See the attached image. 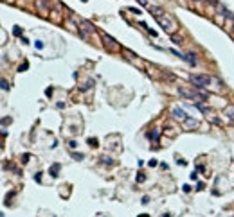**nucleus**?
<instances>
[{"mask_svg":"<svg viewBox=\"0 0 234 217\" xmlns=\"http://www.w3.org/2000/svg\"><path fill=\"white\" fill-rule=\"evenodd\" d=\"M58 171H59V163H54V165H52L51 167V176H54V178H56V176H58Z\"/></svg>","mask_w":234,"mask_h":217,"instance_id":"obj_8","label":"nucleus"},{"mask_svg":"<svg viewBox=\"0 0 234 217\" xmlns=\"http://www.w3.org/2000/svg\"><path fill=\"white\" fill-rule=\"evenodd\" d=\"M137 2H139L140 5H148V0H137Z\"/></svg>","mask_w":234,"mask_h":217,"instance_id":"obj_19","label":"nucleus"},{"mask_svg":"<svg viewBox=\"0 0 234 217\" xmlns=\"http://www.w3.org/2000/svg\"><path fill=\"white\" fill-rule=\"evenodd\" d=\"M27 68H29V65H27V63H24V65L18 68V72H24V70H27Z\"/></svg>","mask_w":234,"mask_h":217,"instance_id":"obj_15","label":"nucleus"},{"mask_svg":"<svg viewBox=\"0 0 234 217\" xmlns=\"http://www.w3.org/2000/svg\"><path fill=\"white\" fill-rule=\"evenodd\" d=\"M13 32H15V36H22V29H20V27H15Z\"/></svg>","mask_w":234,"mask_h":217,"instance_id":"obj_14","label":"nucleus"},{"mask_svg":"<svg viewBox=\"0 0 234 217\" xmlns=\"http://www.w3.org/2000/svg\"><path fill=\"white\" fill-rule=\"evenodd\" d=\"M22 161H24V163H25V161H29V154H24V156H22Z\"/></svg>","mask_w":234,"mask_h":217,"instance_id":"obj_18","label":"nucleus"},{"mask_svg":"<svg viewBox=\"0 0 234 217\" xmlns=\"http://www.w3.org/2000/svg\"><path fill=\"white\" fill-rule=\"evenodd\" d=\"M148 203H150V198H148V196H146V198H142V205H148Z\"/></svg>","mask_w":234,"mask_h":217,"instance_id":"obj_17","label":"nucleus"},{"mask_svg":"<svg viewBox=\"0 0 234 217\" xmlns=\"http://www.w3.org/2000/svg\"><path fill=\"white\" fill-rule=\"evenodd\" d=\"M51 2H52V0H34L36 7H38L40 11H43V13H47V11L51 9Z\"/></svg>","mask_w":234,"mask_h":217,"instance_id":"obj_4","label":"nucleus"},{"mask_svg":"<svg viewBox=\"0 0 234 217\" xmlns=\"http://www.w3.org/2000/svg\"><path fill=\"white\" fill-rule=\"evenodd\" d=\"M139 217H150V215L148 214H142V215H139Z\"/></svg>","mask_w":234,"mask_h":217,"instance_id":"obj_21","label":"nucleus"},{"mask_svg":"<svg viewBox=\"0 0 234 217\" xmlns=\"http://www.w3.org/2000/svg\"><path fill=\"white\" fill-rule=\"evenodd\" d=\"M195 2H204V0H195Z\"/></svg>","mask_w":234,"mask_h":217,"instance_id":"obj_22","label":"nucleus"},{"mask_svg":"<svg viewBox=\"0 0 234 217\" xmlns=\"http://www.w3.org/2000/svg\"><path fill=\"white\" fill-rule=\"evenodd\" d=\"M150 11H151V15L155 16V20L162 25V29L166 31V32H169V34H173V32L177 31V22L173 20L168 13H164L160 7H150Z\"/></svg>","mask_w":234,"mask_h":217,"instance_id":"obj_1","label":"nucleus"},{"mask_svg":"<svg viewBox=\"0 0 234 217\" xmlns=\"http://www.w3.org/2000/svg\"><path fill=\"white\" fill-rule=\"evenodd\" d=\"M0 88H2V90H7V88H9V84H7V81H0Z\"/></svg>","mask_w":234,"mask_h":217,"instance_id":"obj_11","label":"nucleus"},{"mask_svg":"<svg viewBox=\"0 0 234 217\" xmlns=\"http://www.w3.org/2000/svg\"><path fill=\"white\" fill-rule=\"evenodd\" d=\"M83 2H86V0H83Z\"/></svg>","mask_w":234,"mask_h":217,"instance_id":"obj_23","label":"nucleus"},{"mask_svg":"<svg viewBox=\"0 0 234 217\" xmlns=\"http://www.w3.org/2000/svg\"><path fill=\"white\" fill-rule=\"evenodd\" d=\"M69 145H70V147H72V149H74V147H76V145H78V144H76V142H74V140H70V142H69Z\"/></svg>","mask_w":234,"mask_h":217,"instance_id":"obj_20","label":"nucleus"},{"mask_svg":"<svg viewBox=\"0 0 234 217\" xmlns=\"http://www.w3.org/2000/svg\"><path fill=\"white\" fill-rule=\"evenodd\" d=\"M182 59H185L189 65H196V56H195V52H189V54H185V56L182 58Z\"/></svg>","mask_w":234,"mask_h":217,"instance_id":"obj_7","label":"nucleus"},{"mask_svg":"<svg viewBox=\"0 0 234 217\" xmlns=\"http://www.w3.org/2000/svg\"><path fill=\"white\" fill-rule=\"evenodd\" d=\"M79 25H81L86 32H96V27H94L90 22H86V20H81V22H79Z\"/></svg>","mask_w":234,"mask_h":217,"instance_id":"obj_6","label":"nucleus"},{"mask_svg":"<svg viewBox=\"0 0 234 217\" xmlns=\"http://www.w3.org/2000/svg\"><path fill=\"white\" fill-rule=\"evenodd\" d=\"M148 137H150L151 140H158V131H153V133H150Z\"/></svg>","mask_w":234,"mask_h":217,"instance_id":"obj_10","label":"nucleus"},{"mask_svg":"<svg viewBox=\"0 0 234 217\" xmlns=\"http://www.w3.org/2000/svg\"><path fill=\"white\" fill-rule=\"evenodd\" d=\"M171 115H173L177 120H182V122H185L187 119H189V117H187V113L182 110V108H178V106H175V108L171 110Z\"/></svg>","mask_w":234,"mask_h":217,"instance_id":"obj_3","label":"nucleus"},{"mask_svg":"<svg viewBox=\"0 0 234 217\" xmlns=\"http://www.w3.org/2000/svg\"><path fill=\"white\" fill-rule=\"evenodd\" d=\"M144 179H146V176H144V174H139V176H137V181H139V183H142Z\"/></svg>","mask_w":234,"mask_h":217,"instance_id":"obj_16","label":"nucleus"},{"mask_svg":"<svg viewBox=\"0 0 234 217\" xmlns=\"http://www.w3.org/2000/svg\"><path fill=\"white\" fill-rule=\"evenodd\" d=\"M72 156H74V160H83V158H85V156H83L81 153H74V154H72Z\"/></svg>","mask_w":234,"mask_h":217,"instance_id":"obj_13","label":"nucleus"},{"mask_svg":"<svg viewBox=\"0 0 234 217\" xmlns=\"http://www.w3.org/2000/svg\"><path fill=\"white\" fill-rule=\"evenodd\" d=\"M191 83L195 84V88L202 90V88H207L214 83V77H211V76H191Z\"/></svg>","mask_w":234,"mask_h":217,"instance_id":"obj_2","label":"nucleus"},{"mask_svg":"<svg viewBox=\"0 0 234 217\" xmlns=\"http://www.w3.org/2000/svg\"><path fill=\"white\" fill-rule=\"evenodd\" d=\"M34 45H36V49H43V42H42V40H36Z\"/></svg>","mask_w":234,"mask_h":217,"instance_id":"obj_12","label":"nucleus"},{"mask_svg":"<svg viewBox=\"0 0 234 217\" xmlns=\"http://www.w3.org/2000/svg\"><path fill=\"white\" fill-rule=\"evenodd\" d=\"M88 145L90 147H97V138H88Z\"/></svg>","mask_w":234,"mask_h":217,"instance_id":"obj_9","label":"nucleus"},{"mask_svg":"<svg viewBox=\"0 0 234 217\" xmlns=\"http://www.w3.org/2000/svg\"><path fill=\"white\" fill-rule=\"evenodd\" d=\"M101 38H103V42H105V45L106 47H108V49H117V42H115V40H113V38H110L108 34H105V32H103V34H101Z\"/></svg>","mask_w":234,"mask_h":217,"instance_id":"obj_5","label":"nucleus"}]
</instances>
